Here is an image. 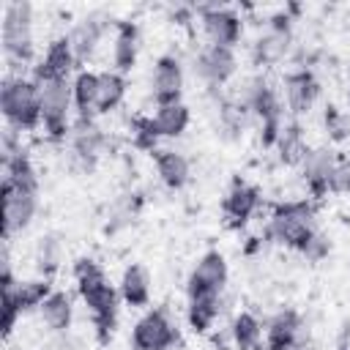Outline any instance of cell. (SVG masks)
<instances>
[{
    "label": "cell",
    "instance_id": "1",
    "mask_svg": "<svg viewBox=\"0 0 350 350\" xmlns=\"http://www.w3.org/2000/svg\"><path fill=\"white\" fill-rule=\"evenodd\" d=\"M74 279H77V290L90 312V323L96 328L98 342H109L118 325V301L120 293L107 282L101 265L90 257H79L74 262Z\"/></svg>",
    "mask_w": 350,
    "mask_h": 350
},
{
    "label": "cell",
    "instance_id": "2",
    "mask_svg": "<svg viewBox=\"0 0 350 350\" xmlns=\"http://www.w3.org/2000/svg\"><path fill=\"white\" fill-rule=\"evenodd\" d=\"M0 109L14 131H33L41 126V93L38 82L22 74H8L0 88Z\"/></svg>",
    "mask_w": 350,
    "mask_h": 350
},
{
    "label": "cell",
    "instance_id": "3",
    "mask_svg": "<svg viewBox=\"0 0 350 350\" xmlns=\"http://www.w3.org/2000/svg\"><path fill=\"white\" fill-rule=\"evenodd\" d=\"M317 230V211L312 200H290L282 202L271 211L268 224H265V238L284 246L295 249Z\"/></svg>",
    "mask_w": 350,
    "mask_h": 350
},
{
    "label": "cell",
    "instance_id": "4",
    "mask_svg": "<svg viewBox=\"0 0 350 350\" xmlns=\"http://www.w3.org/2000/svg\"><path fill=\"white\" fill-rule=\"evenodd\" d=\"M3 52L11 68L33 60V5L27 0H11L3 5Z\"/></svg>",
    "mask_w": 350,
    "mask_h": 350
},
{
    "label": "cell",
    "instance_id": "5",
    "mask_svg": "<svg viewBox=\"0 0 350 350\" xmlns=\"http://www.w3.org/2000/svg\"><path fill=\"white\" fill-rule=\"evenodd\" d=\"M41 93V126L44 134L52 142H63L71 137V107H74V90L71 79H36Z\"/></svg>",
    "mask_w": 350,
    "mask_h": 350
},
{
    "label": "cell",
    "instance_id": "6",
    "mask_svg": "<svg viewBox=\"0 0 350 350\" xmlns=\"http://www.w3.org/2000/svg\"><path fill=\"white\" fill-rule=\"evenodd\" d=\"M68 142H71V159H68L71 170H77L82 175L93 172L98 159L109 148V137L93 118H77V123L71 126Z\"/></svg>",
    "mask_w": 350,
    "mask_h": 350
},
{
    "label": "cell",
    "instance_id": "7",
    "mask_svg": "<svg viewBox=\"0 0 350 350\" xmlns=\"http://www.w3.org/2000/svg\"><path fill=\"white\" fill-rule=\"evenodd\" d=\"M290 46H293V16L287 11H279L265 22V30L254 38L252 60L260 68L276 66V63H282L287 57Z\"/></svg>",
    "mask_w": 350,
    "mask_h": 350
},
{
    "label": "cell",
    "instance_id": "8",
    "mask_svg": "<svg viewBox=\"0 0 350 350\" xmlns=\"http://www.w3.org/2000/svg\"><path fill=\"white\" fill-rule=\"evenodd\" d=\"M178 342V325L167 309H148L131 328L134 350H170Z\"/></svg>",
    "mask_w": 350,
    "mask_h": 350
},
{
    "label": "cell",
    "instance_id": "9",
    "mask_svg": "<svg viewBox=\"0 0 350 350\" xmlns=\"http://www.w3.org/2000/svg\"><path fill=\"white\" fill-rule=\"evenodd\" d=\"M200 14V25L202 33L208 38V44L213 46H235L243 36V19L238 11L227 8V5H202L197 8Z\"/></svg>",
    "mask_w": 350,
    "mask_h": 350
},
{
    "label": "cell",
    "instance_id": "10",
    "mask_svg": "<svg viewBox=\"0 0 350 350\" xmlns=\"http://www.w3.org/2000/svg\"><path fill=\"white\" fill-rule=\"evenodd\" d=\"M238 68V57L230 46H213L205 44L197 55H194V74L208 85V88H221L232 79Z\"/></svg>",
    "mask_w": 350,
    "mask_h": 350
},
{
    "label": "cell",
    "instance_id": "11",
    "mask_svg": "<svg viewBox=\"0 0 350 350\" xmlns=\"http://www.w3.org/2000/svg\"><path fill=\"white\" fill-rule=\"evenodd\" d=\"M0 194H3V235H5V241H11L16 232L27 230L30 221L36 219L38 191L0 186Z\"/></svg>",
    "mask_w": 350,
    "mask_h": 350
},
{
    "label": "cell",
    "instance_id": "12",
    "mask_svg": "<svg viewBox=\"0 0 350 350\" xmlns=\"http://www.w3.org/2000/svg\"><path fill=\"white\" fill-rule=\"evenodd\" d=\"M227 279H230V268H227L224 254L221 252H205L194 262V268L186 279V293L189 295H213V293L224 290Z\"/></svg>",
    "mask_w": 350,
    "mask_h": 350
},
{
    "label": "cell",
    "instance_id": "13",
    "mask_svg": "<svg viewBox=\"0 0 350 350\" xmlns=\"http://www.w3.org/2000/svg\"><path fill=\"white\" fill-rule=\"evenodd\" d=\"M336 161H339V153L328 145H317V148L306 150V156L298 167H301V178H304L312 200H320L328 194V178H331Z\"/></svg>",
    "mask_w": 350,
    "mask_h": 350
},
{
    "label": "cell",
    "instance_id": "14",
    "mask_svg": "<svg viewBox=\"0 0 350 350\" xmlns=\"http://www.w3.org/2000/svg\"><path fill=\"white\" fill-rule=\"evenodd\" d=\"M282 93H284V107L298 118V115H306L317 104L320 82L312 68H293L282 79Z\"/></svg>",
    "mask_w": 350,
    "mask_h": 350
},
{
    "label": "cell",
    "instance_id": "15",
    "mask_svg": "<svg viewBox=\"0 0 350 350\" xmlns=\"http://www.w3.org/2000/svg\"><path fill=\"white\" fill-rule=\"evenodd\" d=\"M183 82H186V71H183V63H180L178 55H161V57L153 63L150 93H153L156 104L180 101Z\"/></svg>",
    "mask_w": 350,
    "mask_h": 350
},
{
    "label": "cell",
    "instance_id": "16",
    "mask_svg": "<svg viewBox=\"0 0 350 350\" xmlns=\"http://www.w3.org/2000/svg\"><path fill=\"white\" fill-rule=\"evenodd\" d=\"M107 27H109V19L101 11H90V14H85V16H79L74 22V27L68 30V44L74 49L77 63H85V60H90L96 55Z\"/></svg>",
    "mask_w": 350,
    "mask_h": 350
},
{
    "label": "cell",
    "instance_id": "17",
    "mask_svg": "<svg viewBox=\"0 0 350 350\" xmlns=\"http://www.w3.org/2000/svg\"><path fill=\"white\" fill-rule=\"evenodd\" d=\"M257 208H260V189L246 183L243 178H235L230 183V189L224 191V200H221V211L230 219V224L243 227L254 216Z\"/></svg>",
    "mask_w": 350,
    "mask_h": 350
},
{
    "label": "cell",
    "instance_id": "18",
    "mask_svg": "<svg viewBox=\"0 0 350 350\" xmlns=\"http://www.w3.org/2000/svg\"><path fill=\"white\" fill-rule=\"evenodd\" d=\"M77 66L79 63L74 57V49L68 44V36H60V38L49 41V46L44 49L41 60L36 63L33 79H68Z\"/></svg>",
    "mask_w": 350,
    "mask_h": 350
},
{
    "label": "cell",
    "instance_id": "19",
    "mask_svg": "<svg viewBox=\"0 0 350 350\" xmlns=\"http://www.w3.org/2000/svg\"><path fill=\"white\" fill-rule=\"evenodd\" d=\"M139 55V27L134 22H118L115 38H112V66L115 71L126 74L134 68Z\"/></svg>",
    "mask_w": 350,
    "mask_h": 350
},
{
    "label": "cell",
    "instance_id": "20",
    "mask_svg": "<svg viewBox=\"0 0 350 350\" xmlns=\"http://www.w3.org/2000/svg\"><path fill=\"white\" fill-rule=\"evenodd\" d=\"M153 161H156V175L167 189H183L189 183L191 175V164L180 150L164 148V150H153Z\"/></svg>",
    "mask_w": 350,
    "mask_h": 350
},
{
    "label": "cell",
    "instance_id": "21",
    "mask_svg": "<svg viewBox=\"0 0 350 350\" xmlns=\"http://www.w3.org/2000/svg\"><path fill=\"white\" fill-rule=\"evenodd\" d=\"M224 312V298L221 293L213 295H189V306H186V320L189 328L194 334H205L213 328L216 317Z\"/></svg>",
    "mask_w": 350,
    "mask_h": 350
},
{
    "label": "cell",
    "instance_id": "22",
    "mask_svg": "<svg viewBox=\"0 0 350 350\" xmlns=\"http://www.w3.org/2000/svg\"><path fill=\"white\" fill-rule=\"evenodd\" d=\"M153 126H156V134L159 137H180L189 123H191V112L183 101H170V104H156V112L150 115Z\"/></svg>",
    "mask_w": 350,
    "mask_h": 350
},
{
    "label": "cell",
    "instance_id": "23",
    "mask_svg": "<svg viewBox=\"0 0 350 350\" xmlns=\"http://www.w3.org/2000/svg\"><path fill=\"white\" fill-rule=\"evenodd\" d=\"M230 342L235 350H262V336H265V325L260 323L257 314L252 312H238L230 323Z\"/></svg>",
    "mask_w": 350,
    "mask_h": 350
},
{
    "label": "cell",
    "instance_id": "24",
    "mask_svg": "<svg viewBox=\"0 0 350 350\" xmlns=\"http://www.w3.org/2000/svg\"><path fill=\"white\" fill-rule=\"evenodd\" d=\"M71 90H74V109L77 118H96L98 115V71H77V77L71 79Z\"/></svg>",
    "mask_w": 350,
    "mask_h": 350
},
{
    "label": "cell",
    "instance_id": "25",
    "mask_svg": "<svg viewBox=\"0 0 350 350\" xmlns=\"http://www.w3.org/2000/svg\"><path fill=\"white\" fill-rule=\"evenodd\" d=\"M38 314H41V323L55 331V334H66L71 328V320H74V301L68 293L63 290H55L41 306H38Z\"/></svg>",
    "mask_w": 350,
    "mask_h": 350
},
{
    "label": "cell",
    "instance_id": "26",
    "mask_svg": "<svg viewBox=\"0 0 350 350\" xmlns=\"http://www.w3.org/2000/svg\"><path fill=\"white\" fill-rule=\"evenodd\" d=\"M118 293L129 306H145L150 301V273L142 265H126L118 282Z\"/></svg>",
    "mask_w": 350,
    "mask_h": 350
},
{
    "label": "cell",
    "instance_id": "27",
    "mask_svg": "<svg viewBox=\"0 0 350 350\" xmlns=\"http://www.w3.org/2000/svg\"><path fill=\"white\" fill-rule=\"evenodd\" d=\"M295 339H304V320H301L298 312L282 309L265 323V347L287 345V342H295Z\"/></svg>",
    "mask_w": 350,
    "mask_h": 350
},
{
    "label": "cell",
    "instance_id": "28",
    "mask_svg": "<svg viewBox=\"0 0 350 350\" xmlns=\"http://www.w3.org/2000/svg\"><path fill=\"white\" fill-rule=\"evenodd\" d=\"M279 150V159L284 164H301L309 145H306V137H304V129L298 120H284L282 131H279V139L273 145Z\"/></svg>",
    "mask_w": 350,
    "mask_h": 350
},
{
    "label": "cell",
    "instance_id": "29",
    "mask_svg": "<svg viewBox=\"0 0 350 350\" xmlns=\"http://www.w3.org/2000/svg\"><path fill=\"white\" fill-rule=\"evenodd\" d=\"M33 262H36V271L44 279L55 276L60 271V262H63V241H60V235H55V232L41 235L38 243H36V252H33Z\"/></svg>",
    "mask_w": 350,
    "mask_h": 350
},
{
    "label": "cell",
    "instance_id": "30",
    "mask_svg": "<svg viewBox=\"0 0 350 350\" xmlns=\"http://www.w3.org/2000/svg\"><path fill=\"white\" fill-rule=\"evenodd\" d=\"M126 77L115 68L109 71H98V115H107L112 109H118L126 98Z\"/></svg>",
    "mask_w": 350,
    "mask_h": 350
},
{
    "label": "cell",
    "instance_id": "31",
    "mask_svg": "<svg viewBox=\"0 0 350 350\" xmlns=\"http://www.w3.org/2000/svg\"><path fill=\"white\" fill-rule=\"evenodd\" d=\"M139 205H142L139 194H123V197H118V200L112 202L109 213H107V224H104V232H107V235H115V232L126 230V227H129V224L137 219V213H139Z\"/></svg>",
    "mask_w": 350,
    "mask_h": 350
},
{
    "label": "cell",
    "instance_id": "32",
    "mask_svg": "<svg viewBox=\"0 0 350 350\" xmlns=\"http://www.w3.org/2000/svg\"><path fill=\"white\" fill-rule=\"evenodd\" d=\"M323 129H325V137L331 142H345L350 139V115L334 104H325L323 109Z\"/></svg>",
    "mask_w": 350,
    "mask_h": 350
},
{
    "label": "cell",
    "instance_id": "33",
    "mask_svg": "<svg viewBox=\"0 0 350 350\" xmlns=\"http://www.w3.org/2000/svg\"><path fill=\"white\" fill-rule=\"evenodd\" d=\"M298 254L306 257L309 262H320V260H325V257L331 254V238H328L325 232L314 230V232L298 246Z\"/></svg>",
    "mask_w": 350,
    "mask_h": 350
},
{
    "label": "cell",
    "instance_id": "34",
    "mask_svg": "<svg viewBox=\"0 0 350 350\" xmlns=\"http://www.w3.org/2000/svg\"><path fill=\"white\" fill-rule=\"evenodd\" d=\"M331 194H350V156H339L331 178H328Z\"/></svg>",
    "mask_w": 350,
    "mask_h": 350
},
{
    "label": "cell",
    "instance_id": "35",
    "mask_svg": "<svg viewBox=\"0 0 350 350\" xmlns=\"http://www.w3.org/2000/svg\"><path fill=\"white\" fill-rule=\"evenodd\" d=\"M131 137H134V145L137 148H153L159 134H156V126L150 118H134L131 120Z\"/></svg>",
    "mask_w": 350,
    "mask_h": 350
},
{
    "label": "cell",
    "instance_id": "36",
    "mask_svg": "<svg viewBox=\"0 0 350 350\" xmlns=\"http://www.w3.org/2000/svg\"><path fill=\"white\" fill-rule=\"evenodd\" d=\"M265 350H312V345L306 339H295V342H287V345H273V347H265Z\"/></svg>",
    "mask_w": 350,
    "mask_h": 350
},
{
    "label": "cell",
    "instance_id": "37",
    "mask_svg": "<svg viewBox=\"0 0 350 350\" xmlns=\"http://www.w3.org/2000/svg\"><path fill=\"white\" fill-rule=\"evenodd\" d=\"M336 350H350V328H342V334H339V345H336Z\"/></svg>",
    "mask_w": 350,
    "mask_h": 350
},
{
    "label": "cell",
    "instance_id": "38",
    "mask_svg": "<svg viewBox=\"0 0 350 350\" xmlns=\"http://www.w3.org/2000/svg\"><path fill=\"white\" fill-rule=\"evenodd\" d=\"M347 104H350V96H347Z\"/></svg>",
    "mask_w": 350,
    "mask_h": 350
}]
</instances>
